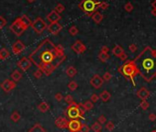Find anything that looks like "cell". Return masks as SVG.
Returning <instances> with one entry per match:
<instances>
[{
	"instance_id": "obj_1",
	"label": "cell",
	"mask_w": 156,
	"mask_h": 132,
	"mask_svg": "<svg viewBox=\"0 0 156 132\" xmlns=\"http://www.w3.org/2000/svg\"><path fill=\"white\" fill-rule=\"evenodd\" d=\"M30 62L46 76H50L65 60L64 48L54 45L49 38L43 40L29 55Z\"/></svg>"
},
{
	"instance_id": "obj_2",
	"label": "cell",
	"mask_w": 156,
	"mask_h": 132,
	"mask_svg": "<svg viewBox=\"0 0 156 132\" xmlns=\"http://www.w3.org/2000/svg\"><path fill=\"white\" fill-rule=\"evenodd\" d=\"M138 73L146 82H150L156 75V50L145 47L133 60Z\"/></svg>"
},
{
	"instance_id": "obj_3",
	"label": "cell",
	"mask_w": 156,
	"mask_h": 132,
	"mask_svg": "<svg viewBox=\"0 0 156 132\" xmlns=\"http://www.w3.org/2000/svg\"><path fill=\"white\" fill-rule=\"evenodd\" d=\"M119 72L127 79V80L130 81L134 86L136 85L135 80H134V79H135V77L137 76V74H139V73H138L137 67H136L133 60H127L122 66H120V67L119 68Z\"/></svg>"
},
{
	"instance_id": "obj_4",
	"label": "cell",
	"mask_w": 156,
	"mask_h": 132,
	"mask_svg": "<svg viewBox=\"0 0 156 132\" xmlns=\"http://www.w3.org/2000/svg\"><path fill=\"white\" fill-rule=\"evenodd\" d=\"M99 2L95 1V0H82L80 4H79V7L81 10H83L86 14L87 16H91L94 12L96 11L98 8Z\"/></svg>"
},
{
	"instance_id": "obj_5",
	"label": "cell",
	"mask_w": 156,
	"mask_h": 132,
	"mask_svg": "<svg viewBox=\"0 0 156 132\" xmlns=\"http://www.w3.org/2000/svg\"><path fill=\"white\" fill-rule=\"evenodd\" d=\"M9 29H10V30L12 31L16 36L19 37V36H21V35L23 34L26 30H27L28 28L23 24V22H22L20 16H18V18H17L16 19L12 22V24L10 25Z\"/></svg>"
},
{
	"instance_id": "obj_6",
	"label": "cell",
	"mask_w": 156,
	"mask_h": 132,
	"mask_svg": "<svg viewBox=\"0 0 156 132\" xmlns=\"http://www.w3.org/2000/svg\"><path fill=\"white\" fill-rule=\"evenodd\" d=\"M67 117H69L70 119H78V118H84L82 116L80 115V111H79V104H77L76 102L73 101L71 104L68 106V107L66 108L65 112H64Z\"/></svg>"
},
{
	"instance_id": "obj_7",
	"label": "cell",
	"mask_w": 156,
	"mask_h": 132,
	"mask_svg": "<svg viewBox=\"0 0 156 132\" xmlns=\"http://www.w3.org/2000/svg\"><path fill=\"white\" fill-rule=\"evenodd\" d=\"M47 26L48 25L46 24V22L40 16H39V18H35L34 21L31 22L30 27L37 34H41L45 29H47Z\"/></svg>"
},
{
	"instance_id": "obj_8",
	"label": "cell",
	"mask_w": 156,
	"mask_h": 132,
	"mask_svg": "<svg viewBox=\"0 0 156 132\" xmlns=\"http://www.w3.org/2000/svg\"><path fill=\"white\" fill-rule=\"evenodd\" d=\"M0 87L2 88V90L4 92L9 93V92H11L12 90H14L17 87V82H15L12 80H9V79H5L0 84Z\"/></svg>"
},
{
	"instance_id": "obj_9",
	"label": "cell",
	"mask_w": 156,
	"mask_h": 132,
	"mask_svg": "<svg viewBox=\"0 0 156 132\" xmlns=\"http://www.w3.org/2000/svg\"><path fill=\"white\" fill-rule=\"evenodd\" d=\"M17 65H18V67L22 72H27L29 69H30L31 65H32V62H30V60L28 57H23V58H21L18 60Z\"/></svg>"
},
{
	"instance_id": "obj_10",
	"label": "cell",
	"mask_w": 156,
	"mask_h": 132,
	"mask_svg": "<svg viewBox=\"0 0 156 132\" xmlns=\"http://www.w3.org/2000/svg\"><path fill=\"white\" fill-rule=\"evenodd\" d=\"M71 49L73 51H74L76 54H82L86 51V47L81 40H77L76 41H74V43L72 44Z\"/></svg>"
},
{
	"instance_id": "obj_11",
	"label": "cell",
	"mask_w": 156,
	"mask_h": 132,
	"mask_svg": "<svg viewBox=\"0 0 156 132\" xmlns=\"http://www.w3.org/2000/svg\"><path fill=\"white\" fill-rule=\"evenodd\" d=\"M47 29L51 34L57 35L62 29V26L59 22H53V23H51L50 25L47 26Z\"/></svg>"
},
{
	"instance_id": "obj_12",
	"label": "cell",
	"mask_w": 156,
	"mask_h": 132,
	"mask_svg": "<svg viewBox=\"0 0 156 132\" xmlns=\"http://www.w3.org/2000/svg\"><path fill=\"white\" fill-rule=\"evenodd\" d=\"M104 84V80L102 77H100L98 74H95L91 79H90V84L93 86L95 89H99Z\"/></svg>"
},
{
	"instance_id": "obj_13",
	"label": "cell",
	"mask_w": 156,
	"mask_h": 132,
	"mask_svg": "<svg viewBox=\"0 0 156 132\" xmlns=\"http://www.w3.org/2000/svg\"><path fill=\"white\" fill-rule=\"evenodd\" d=\"M26 46L21 40H17V41L14 42V44L12 45V51L14 54H19L22 51L25 50Z\"/></svg>"
},
{
	"instance_id": "obj_14",
	"label": "cell",
	"mask_w": 156,
	"mask_h": 132,
	"mask_svg": "<svg viewBox=\"0 0 156 132\" xmlns=\"http://www.w3.org/2000/svg\"><path fill=\"white\" fill-rule=\"evenodd\" d=\"M81 122L78 119H72L68 123V129L73 132H78L81 128Z\"/></svg>"
},
{
	"instance_id": "obj_15",
	"label": "cell",
	"mask_w": 156,
	"mask_h": 132,
	"mask_svg": "<svg viewBox=\"0 0 156 132\" xmlns=\"http://www.w3.org/2000/svg\"><path fill=\"white\" fill-rule=\"evenodd\" d=\"M68 123L69 121L65 118V117H59L55 119V126H57L58 128H61V129H64V128H68Z\"/></svg>"
},
{
	"instance_id": "obj_16",
	"label": "cell",
	"mask_w": 156,
	"mask_h": 132,
	"mask_svg": "<svg viewBox=\"0 0 156 132\" xmlns=\"http://www.w3.org/2000/svg\"><path fill=\"white\" fill-rule=\"evenodd\" d=\"M61 15L58 14L55 10H52L47 15V20L50 21L51 23H53V22H58L59 20L61 19Z\"/></svg>"
},
{
	"instance_id": "obj_17",
	"label": "cell",
	"mask_w": 156,
	"mask_h": 132,
	"mask_svg": "<svg viewBox=\"0 0 156 132\" xmlns=\"http://www.w3.org/2000/svg\"><path fill=\"white\" fill-rule=\"evenodd\" d=\"M150 92H149V90L147 89L146 87H141L139 88V90H138L137 92V95L139 98H141V100H146L147 98H149V96H150Z\"/></svg>"
},
{
	"instance_id": "obj_18",
	"label": "cell",
	"mask_w": 156,
	"mask_h": 132,
	"mask_svg": "<svg viewBox=\"0 0 156 132\" xmlns=\"http://www.w3.org/2000/svg\"><path fill=\"white\" fill-rule=\"evenodd\" d=\"M125 51H124V49H123L122 47H121L120 45H116L115 47L112 49V53H113L115 56H117V57H120L121 55L124 53Z\"/></svg>"
},
{
	"instance_id": "obj_19",
	"label": "cell",
	"mask_w": 156,
	"mask_h": 132,
	"mask_svg": "<svg viewBox=\"0 0 156 132\" xmlns=\"http://www.w3.org/2000/svg\"><path fill=\"white\" fill-rule=\"evenodd\" d=\"M91 18L95 24H99L103 20V15L101 14L100 12H98V11H95V12L93 13V15L91 16Z\"/></svg>"
},
{
	"instance_id": "obj_20",
	"label": "cell",
	"mask_w": 156,
	"mask_h": 132,
	"mask_svg": "<svg viewBox=\"0 0 156 132\" xmlns=\"http://www.w3.org/2000/svg\"><path fill=\"white\" fill-rule=\"evenodd\" d=\"M98 96H99V99H101L103 102L106 103L111 98V94H110L108 91H106V90H105V91L101 92V93L99 94Z\"/></svg>"
},
{
	"instance_id": "obj_21",
	"label": "cell",
	"mask_w": 156,
	"mask_h": 132,
	"mask_svg": "<svg viewBox=\"0 0 156 132\" xmlns=\"http://www.w3.org/2000/svg\"><path fill=\"white\" fill-rule=\"evenodd\" d=\"M21 78H22V73H20L18 70H15V71H13V73H11V79H12V81H14L15 82H18Z\"/></svg>"
},
{
	"instance_id": "obj_22",
	"label": "cell",
	"mask_w": 156,
	"mask_h": 132,
	"mask_svg": "<svg viewBox=\"0 0 156 132\" xmlns=\"http://www.w3.org/2000/svg\"><path fill=\"white\" fill-rule=\"evenodd\" d=\"M29 132H47L46 129L41 126L40 124H35L29 130Z\"/></svg>"
},
{
	"instance_id": "obj_23",
	"label": "cell",
	"mask_w": 156,
	"mask_h": 132,
	"mask_svg": "<svg viewBox=\"0 0 156 132\" xmlns=\"http://www.w3.org/2000/svg\"><path fill=\"white\" fill-rule=\"evenodd\" d=\"M38 109L40 110L41 113H45V112L50 110V104L47 102H41L38 106Z\"/></svg>"
},
{
	"instance_id": "obj_24",
	"label": "cell",
	"mask_w": 156,
	"mask_h": 132,
	"mask_svg": "<svg viewBox=\"0 0 156 132\" xmlns=\"http://www.w3.org/2000/svg\"><path fill=\"white\" fill-rule=\"evenodd\" d=\"M81 106H83V108H84L85 112L90 111V110H92L94 108V103H92L90 100H87L84 103H83V104H81Z\"/></svg>"
},
{
	"instance_id": "obj_25",
	"label": "cell",
	"mask_w": 156,
	"mask_h": 132,
	"mask_svg": "<svg viewBox=\"0 0 156 132\" xmlns=\"http://www.w3.org/2000/svg\"><path fill=\"white\" fill-rule=\"evenodd\" d=\"M66 74L69 77H71V78H73V77H74L77 74V70L73 66H69L66 69Z\"/></svg>"
},
{
	"instance_id": "obj_26",
	"label": "cell",
	"mask_w": 156,
	"mask_h": 132,
	"mask_svg": "<svg viewBox=\"0 0 156 132\" xmlns=\"http://www.w3.org/2000/svg\"><path fill=\"white\" fill-rule=\"evenodd\" d=\"M20 114H19V112L18 111H17V110H15V111H13L12 112V114L10 115V119L13 121V122H15V123H17V122H18V121L20 120Z\"/></svg>"
},
{
	"instance_id": "obj_27",
	"label": "cell",
	"mask_w": 156,
	"mask_h": 132,
	"mask_svg": "<svg viewBox=\"0 0 156 132\" xmlns=\"http://www.w3.org/2000/svg\"><path fill=\"white\" fill-rule=\"evenodd\" d=\"M20 18H21V20H22V22H23V24L26 26L27 28H29V27H30V25H31V20H30V18H29V16H27V15H23L22 16H20Z\"/></svg>"
},
{
	"instance_id": "obj_28",
	"label": "cell",
	"mask_w": 156,
	"mask_h": 132,
	"mask_svg": "<svg viewBox=\"0 0 156 132\" xmlns=\"http://www.w3.org/2000/svg\"><path fill=\"white\" fill-rule=\"evenodd\" d=\"M0 56H1L2 60H6V59H7L10 56V53H9V51L6 48H2L0 50Z\"/></svg>"
},
{
	"instance_id": "obj_29",
	"label": "cell",
	"mask_w": 156,
	"mask_h": 132,
	"mask_svg": "<svg viewBox=\"0 0 156 132\" xmlns=\"http://www.w3.org/2000/svg\"><path fill=\"white\" fill-rule=\"evenodd\" d=\"M98 59L100 60V62H107L108 59H109V55H108V53H103L100 51L98 54Z\"/></svg>"
},
{
	"instance_id": "obj_30",
	"label": "cell",
	"mask_w": 156,
	"mask_h": 132,
	"mask_svg": "<svg viewBox=\"0 0 156 132\" xmlns=\"http://www.w3.org/2000/svg\"><path fill=\"white\" fill-rule=\"evenodd\" d=\"M90 128H91L94 132H101V129H102V125L99 124L98 122H95L93 125H92V126Z\"/></svg>"
},
{
	"instance_id": "obj_31",
	"label": "cell",
	"mask_w": 156,
	"mask_h": 132,
	"mask_svg": "<svg viewBox=\"0 0 156 132\" xmlns=\"http://www.w3.org/2000/svg\"><path fill=\"white\" fill-rule=\"evenodd\" d=\"M68 88H69L70 91H75V90L78 88V84H77V82H75V81H71V82L68 84Z\"/></svg>"
},
{
	"instance_id": "obj_32",
	"label": "cell",
	"mask_w": 156,
	"mask_h": 132,
	"mask_svg": "<svg viewBox=\"0 0 156 132\" xmlns=\"http://www.w3.org/2000/svg\"><path fill=\"white\" fill-rule=\"evenodd\" d=\"M54 10L56 11L58 14H61L62 12H63L64 10H65V7H64L62 4H57L56 5V7H55V8H54Z\"/></svg>"
},
{
	"instance_id": "obj_33",
	"label": "cell",
	"mask_w": 156,
	"mask_h": 132,
	"mask_svg": "<svg viewBox=\"0 0 156 132\" xmlns=\"http://www.w3.org/2000/svg\"><path fill=\"white\" fill-rule=\"evenodd\" d=\"M68 31H69V33H70L71 36H75V35H77L79 32V30H78V29H77L76 26H72V27L68 29Z\"/></svg>"
},
{
	"instance_id": "obj_34",
	"label": "cell",
	"mask_w": 156,
	"mask_h": 132,
	"mask_svg": "<svg viewBox=\"0 0 156 132\" xmlns=\"http://www.w3.org/2000/svg\"><path fill=\"white\" fill-rule=\"evenodd\" d=\"M106 128L108 131H112L115 128V124L112 121H108V122L106 123Z\"/></svg>"
},
{
	"instance_id": "obj_35",
	"label": "cell",
	"mask_w": 156,
	"mask_h": 132,
	"mask_svg": "<svg viewBox=\"0 0 156 132\" xmlns=\"http://www.w3.org/2000/svg\"><path fill=\"white\" fill-rule=\"evenodd\" d=\"M90 126L87 124H82L81 125V128L79 130V132H89L90 131Z\"/></svg>"
},
{
	"instance_id": "obj_36",
	"label": "cell",
	"mask_w": 156,
	"mask_h": 132,
	"mask_svg": "<svg viewBox=\"0 0 156 132\" xmlns=\"http://www.w3.org/2000/svg\"><path fill=\"white\" fill-rule=\"evenodd\" d=\"M63 100L65 101V103H67L68 104H71L73 102V98L71 95H67L63 97Z\"/></svg>"
},
{
	"instance_id": "obj_37",
	"label": "cell",
	"mask_w": 156,
	"mask_h": 132,
	"mask_svg": "<svg viewBox=\"0 0 156 132\" xmlns=\"http://www.w3.org/2000/svg\"><path fill=\"white\" fill-rule=\"evenodd\" d=\"M124 8L127 12H131V11L133 10V6H132V4L130 3V2H128V3L125 4Z\"/></svg>"
},
{
	"instance_id": "obj_38",
	"label": "cell",
	"mask_w": 156,
	"mask_h": 132,
	"mask_svg": "<svg viewBox=\"0 0 156 132\" xmlns=\"http://www.w3.org/2000/svg\"><path fill=\"white\" fill-rule=\"evenodd\" d=\"M112 78V74L109 73V72H106V73H104V76H103V80L106 81V82H108V81H110Z\"/></svg>"
},
{
	"instance_id": "obj_39",
	"label": "cell",
	"mask_w": 156,
	"mask_h": 132,
	"mask_svg": "<svg viewBox=\"0 0 156 132\" xmlns=\"http://www.w3.org/2000/svg\"><path fill=\"white\" fill-rule=\"evenodd\" d=\"M149 103H148V101L147 100H141V107L142 108L143 110H147L149 108Z\"/></svg>"
},
{
	"instance_id": "obj_40",
	"label": "cell",
	"mask_w": 156,
	"mask_h": 132,
	"mask_svg": "<svg viewBox=\"0 0 156 132\" xmlns=\"http://www.w3.org/2000/svg\"><path fill=\"white\" fill-rule=\"evenodd\" d=\"M108 7H109V5H108V3H106V2H99L98 8H101V9H103V10H106Z\"/></svg>"
},
{
	"instance_id": "obj_41",
	"label": "cell",
	"mask_w": 156,
	"mask_h": 132,
	"mask_svg": "<svg viewBox=\"0 0 156 132\" xmlns=\"http://www.w3.org/2000/svg\"><path fill=\"white\" fill-rule=\"evenodd\" d=\"M7 25V20L4 16H0V30L4 29V27Z\"/></svg>"
},
{
	"instance_id": "obj_42",
	"label": "cell",
	"mask_w": 156,
	"mask_h": 132,
	"mask_svg": "<svg viewBox=\"0 0 156 132\" xmlns=\"http://www.w3.org/2000/svg\"><path fill=\"white\" fill-rule=\"evenodd\" d=\"M42 72L40 71V70H39V69H37L36 71L33 73V75H34V77L36 79H40V78H41V76H42Z\"/></svg>"
},
{
	"instance_id": "obj_43",
	"label": "cell",
	"mask_w": 156,
	"mask_h": 132,
	"mask_svg": "<svg viewBox=\"0 0 156 132\" xmlns=\"http://www.w3.org/2000/svg\"><path fill=\"white\" fill-rule=\"evenodd\" d=\"M97 122H98L99 124H101V125L106 124V117H105L104 115L99 116V117H98V121H97Z\"/></svg>"
},
{
	"instance_id": "obj_44",
	"label": "cell",
	"mask_w": 156,
	"mask_h": 132,
	"mask_svg": "<svg viewBox=\"0 0 156 132\" xmlns=\"http://www.w3.org/2000/svg\"><path fill=\"white\" fill-rule=\"evenodd\" d=\"M98 100H99L98 95H96V94H92L91 98H90V101H91L92 103H96Z\"/></svg>"
},
{
	"instance_id": "obj_45",
	"label": "cell",
	"mask_w": 156,
	"mask_h": 132,
	"mask_svg": "<svg viewBox=\"0 0 156 132\" xmlns=\"http://www.w3.org/2000/svg\"><path fill=\"white\" fill-rule=\"evenodd\" d=\"M128 50H130L131 52H136V51H137V50H138V47H137V45H136V44L132 43V44H130V45L128 46Z\"/></svg>"
},
{
	"instance_id": "obj_46",
	"label": "cell",
	"mask_w": 156,
	"mask_h": 132,
	"mask_svg": "<svg viewBox=\"0 0 156 132\" xmlns=\"http://www.w3.org/2000/svg\"><path fill=\"white\" fill-rule=\"evenodd\" d=\"M54 97H55V100L58 101V102H61V101L63 99V96H62V95L61 93H57L56 95H54Z\"/></svg>"
},
{
	"instance_id": "obj_47",
	"label": "cell",
	"mask_w": 156,
	"mask_h": 132,
	"mask_svg": "<svg viewBox=\"0 0 156 132\" xmlns=\"http://www.w3.org/2000/svg\"><path fill=\"white\" fill-rule=\"evenodd\" d=\"M100 51L103 53H108V51H109V48H108L107 46H103V47L101 48Z\"/></svg>"
},
{
	"instance_id": "obj_48",
	"label": "cell",
	"mask_w": 156,
	"mask_h": 132,
	"mask_svg": "<svg viewBox=\"0 0 156 132\" xmlns=\"http://www.w3.org/2000/svg\"><path fill=\"white\" fill-rule=\"evenodd\" d=\"M149 119H150V121H155L156 120V115L153 113L150 114V115H149Z\"/></svg>"
},
{
	"instance_id": "obj_49",
	"label": "cell",
	"mask_w": 156,
	"mask_h": 132,
	"mask_svg": "<svg viewBox=\"0 0 156 132\" xmlns=\"http://www.w3.org/2000/svg\"><path fill=\"white\" fill-rule=\"evenodd\" d=\"M127 58H128V56H127V54H126V53H125V52L123 53V54L121 55L120 57H119V59H120L121 60H127Z\"/></svg>"
},
{
	"instance_id": "obj_50",
	"label": "cell",
	"mask_w": 156,
	"mask_h": 132,
	"mask_svg": "<svg viewBox=\"0 0 156 132\" xmlns=\"http://www.w3.org/2000/svg\"><path fill=\"white\" fill-rule=\"evenodd\" d=\"M152 7H153V8L156 10V0H154V1L152 3Z\"/></svg>"
},
{
	"instance_id": "obj_51",
	"label": "cell",
	"mask_w": 156,
	"mask_h": 132,
	"mask_svg": "<svg viewBox=\"0 0 156 132\" xmlns=\"http://www.w3.org/2000/svg\"><path fill=\"white\" fill-rule=\"evenodd\" d=\"M28 2H29V3H33V2L35 1V0H27Z\"/></svg>"
},
{
	"instance_id": "obj_52",
	"label": "cell",
	"mask_w": 156,
	"mask_h": 132,
	"mask_svg": "<svg viewBox=\"0 0 156 132\" xmlns=\"http://www.w3.org/2000/svg\"><path fill=\"white\" fill-rule=\"evenodd\" d=\"M2 60V58H1V56H0V60Z\"/></svg>"
},
{
	"instance_id": "obj_53",
	"label": "cell",
	"mask_w": 156,
	"mask_h": 132,
	"mask_svg": "<svg viewBox=\"0 0 156 132\" xmlns=\"http://www.w3.org/2000/svg\"><path fill=\"white\" fill-rule=\"evenodd\" d=\"M150 132H154V130H152V131H150Z\"/></svg>"
},
{
	"instance_id": "obj_54",
	"label": "cell",
	"mask_w": 156,
	"mask_h": 132,
	"mask_svg": "<svg viewBox=\"0 0 156 132\" xmlns=\"http://www.w3.org/2000/svg\"><path fill=\"white\" fill-rule=\"evenodd\" d=\"M154 132H156V129H155V130H154Z\"/></svg>"
},
{
	"instance_id": "obj_55",
	"label": "cell",
	"mask_w": 156,
	"mask_h": 132,
	"mask_svg": "<svg viewBox=\"0 0 156 132\" xmlns=\"http://www.w3.org/2000/svg\"><path fill=\"white\" fill-rule=\"evenodd\" d=\"M155 78H156V75H155Z\"/></svg>"
},
{
	"instance_id": "obj_56",
	"label": "cell",
	"mask_w": 156,
	"mask_h": 132,
	"mask_svg": "<svg viewBox=\"0 0 156 132\" xmlns=\"http://www.w3.org/2000/svg\"><path fill=\"white\" fill-rule=\"evenodd\" d=\"M70 132H73V131H70Z\"/></svg>"
}]
</instances>
